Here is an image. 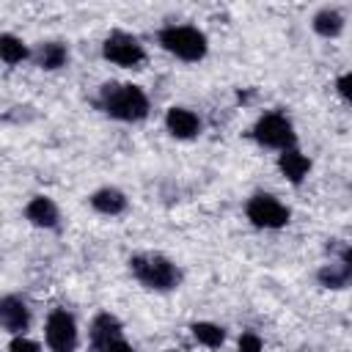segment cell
<instances>
[{
    "label": "cell",
    "instance_id": "obj_10",
    "mask_svg": "<svg viewBox=\"0 0 352 352\" xmlns=\"http://www.w3.org/2000/svg\"><path fill=\"white\" fill-rule=\"evenodd\" d=\"M118 338H124V330L113 314H99L91 322V344L96 352H107Z\"/></svg>",
    "mask_w": 352,
    "mask_h": 352
},
{
    "label": "cell",
    "instance_id": "obj_12",
    "mask_svg": "<svg viewBox=\"0 0 352 352\" xmlns=\"http://www.w3.org/2000/svg\"><path fill=\"white\" fill-rule=\"evenodd\" d=\"M278 170L283 173L286 182L302 184V179L311 173V160L297 146H292V148H286V151L278 154Z\"/></svg>",
    "mask_w": 352,
    "mask_h": 352
},
{
    "label": "cell",
    "instance_id": "obj_13",
    "mask_svg": "<svg viewBox=\"0 0 352 352\" xmlns=\"http://www.w3.org/2000/svg\"><path fill=\"white\" fill-rule=\"evenodd\" d=\"M91 206L99 212V214H107V217H116V214H121L124 209H126V195L118 190V187H102V190H96V192H91Z\"/></svg>",
    "mask_w": 352,
    "mask_h": 352
},
{
    "label": "cell",
    "instance_id": "obj_2",
    "mask_svg": "<svg viewBox=\"0 0 352 352\" xmlns=\"http://www.w3.org/2000/svg\"><path fill=\"white\" fill-rule=\"evenodd\" d=\"M129 272L138 278V283H143L146 289H154V292H170L182 283V270L160 253L132 256L129 258Z\"/></svg>",
    "mask_w": 352,
    "mask_h": 352
},
{
    "label": "cell",
    "instance_id": "obj_1",
    "mask_svg": "<svg viewBox=\"0 0 352 352\" xmlns=\"http://www.w3.org/2000/svg\"><path fill=\"white\" fill-rule=\"evenodd\" d=\"M99 107L104 116L126 124L143 121L151 110L146 91L132 82H104L99 88Z\"/></svg>",
    "mask_w": 352,
    "mask_h": 352
},
{
    "label": "cell",
    "instance_id": "obj_4",
    "mask_svg": "<svg viewBox=\"0 0 352 352\" xmlns=\"http://www.w3.org/2000/svg\"><path fill=\"white\" fill-rule=\"evenodd\" d=\"M253 140L264 148H278V151H286L294 146L297 135H294V124L289 121V116L283 113H261L250 129Z\"/></svg>",
    "mask_w": 352,
    "mask_h": 352
},
{
    "label": "cell",
    "instance_id": "obj_14",
    "mask_svg": "<svg viewBox=\"0 0 352 352\" xmlns=\"http://www.w3.org/2000/svg\"><path fill=\"white\" fill-rule=\"evenodd\" d=\"M311 28H314L322 38H336V36L344 30V16H341L336 8H322V11L314 14Z\"/></svg>",
    "mask_w": 352,
    "mask_h": 352
},
{
    "label": "cell",
    "instance_id": "obj_19",
    "mask_svg": "<svg viewBox=\"0 0 352 352\" xmlns=\"http://www.w3.org/2000/svg\"><path fill=\"white\" fill-rule=\"evenodd\" d=\"M236 349H239V352H261V349H264V341H261L258 333L242 330V336H239V341H236Z\"/></svg>",
    "mask_w": 352,
    "mask_h": 352
},
{
    "label": "cell",
    "instance_id": "obj_16",
    "mask_svg": "<svg viewBox=\"0 0 352 352\" xmlns=\"http://www.w3.org/2000/svg\"><path fill=\"white\" fill-rule=\"evenodd\" d=\"M0 58H3L6 66H16V63H22V60L30 58V50H28V44H25L22 38H16L14 33H3V36H0Z\"/></svg>",
    "mask_w": 352,
    "mask_h": 352
},
{
    "label": "cell",
    "instance_id": "obj_11",
    "mask_svg": "<svg viewBox=\"0 0 352 352\" xmlns=\"http://www.w3.org/2000/svg\"><path fill=\"white\" fill-rule=\"evenodd\" d=\"M25 217H28V223L36 226V228H55L58 220H60V212H58V206H55L52 198H47V195H33V198L25 204Z\"/></svg>",
    "mask_w": 352,
    "mask_h": 352
},
{
    "label": "cell",
    "instance_id": "obj_22",
    "mask_svg": "<svg viewBox=\"0 0 352 352\" xmlns=\"http://www.w3.org/2000/svg\"><path fill=\"white\" fill-rule=\"evenodd\" d=\"M341 264H346V267L352 270V248H346V250L341 253Z\"/></svg>",
    "mask_w": 352,
    "mask_h": 352
},
{
    "label": "cell",
    "instance_id": "obj_7",
    "mask_svg": "<svg viewBox=\"0 0 352 352\" xmlns=\"http://www.w3.org/2000/svg\"><path fill=\"white\" fill-rule=\"evenodd\" d=\"M102 55H104V60H110V63H116V66H124V69H135V66H140V63L146 60L143 44H140L135 36L124 33V30H116V33H110V36L104 38Z\"/></svg>",
    "mask_w": 352,
    "mask_h": 352
},
{
    "label": "cell",
    "instance_id": "obj_20",
    "mask_svg": "<svg viewBox=\"0 0 352 352\" xmlns=\"http://www.w3.org/2000/svg\"><path fill=\"white\" fill-rule=\"evenodd\" d=\"M8 352H41V344L33 341V338H28V336H11Z\"/></svg>",
    "mask_w": 352,
    "mask_h": 352
},
{
    "label": "cell",
    "instance_id": "obj_18",
    "mask_svg": "<svg viewBox=\"0 0 352 352\" xmlns=\"http://www.w3.org/2000/svg\"><path fill=\"white\" fill-rule=\"evenodd\" d=\"M352 280V270L346 264H324L319 270V283L327 289H344Z\"/></svg>",
    "mask_w": 352,
    "mask_h": 352
},
{
    "label": "cell",
    "instance_id": "obj_3",
    "mask_svg": "<svg viewBox=\"0 0 352 352\" xmlns=\"http://www.w3.org/2000/svg\"><path fill=\"white\" fill-rule=\"evenodd\" d=\"M157 41L165 52L176 55L179 60H187V63H195L206 55L209 50V38L204 30H198L195 25H165L160 33H157Z\"/></svg>",
    "mask_w": 352,
    "mask_h": 352
},
{
    "label": "cell",
    "instance_id": "obj_21",
    "mask_svg": "<svg viewBox=\"0 0 352 352\" xmlns=\"http://www.w3.org/2000/svg\"><path fill=\"white\" fill-rule=\"evenodd\" d=\"M336 91H338V96H341L344 102L352 104V72H344V74L336 80Z\"/></svg>",
    "mask_w": 352,
    "mask_h": 352
},
{
    "label": "cell",
    "instance_id": "obj_5",
    "mask_svg": "<svg viewBox=\"0 0 352 352\" xmlns=\"http://www.w3.org/2000/svg\"><path fill=\"white\" fill-rule=\"evenodd\" d=\"M245 214L256 228H264V231H278L292 220L289 206L283 201H278L275 195H270V192L250 195L248 204H245Z\"/></svg>",
    "mask_w": 352,
    "mask_h": 352
},
{
    "label": "cell",
    "instance_id": "obj_15",
    "mask_svg": "<svg viewBox=\"0 0 352 352\" xmlns=\"http://www.w3.org/2000/svg\"><path fill=\"white\" fill-rule=\"evenodd\" d=\"M66 60H69V50H66V44H60V41H44V44L38 47V52H36V63H38L41 69H47V72L66 66Z\"/></svg>",
    "mask_w": 352,
    "mask_h": 352
},
{
    "label": "cell",
    "instance_id": "obj_6",
    "mask_svg": "<svg viewBox=\"0 0 352 352\" xmlns=\"http://www.w3.org/2000/svg\"><path fill=\"white\" fill-rule=\"evenodd\" d=\"M44 341L50 352H74L77 349V322L66 308H52L44 322Z\"/></svg>",
    "mask_w": 352,
    "mask_h": 352
},
{
    "label": "cell",
    "instance_id": "obj_23",
    "mask_svg": "<svg viewBox=\"0 0 352 352\" xmlns=\"http://www.w3.org/2000/svg\"><path fill=\"white\" fill-rule=\"evenodd\" d=\"M165 352H179V349H165Z\"/></svg>",
    "mask_w": 352,
    "mask_h": 352
},
{
    "label": "cell",
    "instance_id": "obj_8",
    "mask_svg": "<svg viewBox=\"0 0 352 352\" xmlns=\"http://www.w3.org/2000/svg\"><path fill=\"white\" fill-rule=\"evenodd\" d=\"M0 324H3V330L11 333V336H25V330H28V324H30V311H28V305H25L19 297L6 294V297L0 300Z\"/></svg>",
    "mask_w": 352,
    "mask_h": 352
},
{
    "label": "cell",
    "instance_id": "obj_17",
    "mask_svg": "<svg viewBox=\"0 0 352 352\" xmlns=\"http://www.w3.org/2000/svg\"><path fill=\"white\" fill-rule=\"evenodd\" d=\"M192 338L206 349H220L226 344V330L214 322H192Z\"/></svg>",
    "mask_w": 352,
    "mask_h": 352
},
{
    "label": "cell",
    "instance_id": "obj_9",
    "mask_svg": "<svg viewBox=\"0 0 352 352\" xmlns=\"http://www.w3.org/2000/svg\"><path fill=\"white\" fill-rule=\"evenodd\" d=\"M201 126L204 124H201L198 113H192L190 107H168V113H165V129L179 140H190V138L201 135Z\"/></svg>",
    "mask_w": 352,
    "mask_h": 352
}]
</instances>
